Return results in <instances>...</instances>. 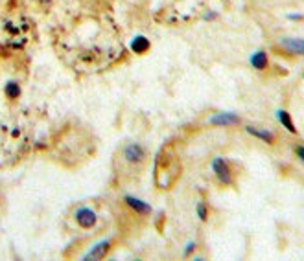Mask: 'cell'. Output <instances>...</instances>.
<instances>
[{"label":"cell","mask_w":304,"mask_h":261,"mask_svg":"<svg viewBox=\"0 0 304 261\" xmlns=\"http://www.w3.org/2000/svg\"><path fill=\"white\" fill-rule=\"evenodd\" d=\"M149 162V151L137 140H124L112 156V175L118 184H129L144 173Z\"/></svg>","instance_id":"cell-1"},{"label":"cell","mask_w":304,"mask_h":261,"mask_svg":"<svg viewBox=\"0 0 304 261\" xmlns=\"http://www.w3.org/2000/svg\"><path fill=\"white\" fill-rule=\"evenodd\" d=\"M66 225L74 232H92L101 225V213L94 202H76L66 213Z\"/></svg>","instance_id":"cell-2"},{"label":"cell","mask_w":304,"mask_h":261,"mask_svg":"<svg viewBox=\"0 0 304 261\" xmlns=\"http://www.w3.org/2000/svg\"><path fill=\"white\" fill-rule=\"evenodd\" d=\"M210 167H212L214 179H216L219 188H233L234 186L236 175H234L233 162L229 160V158H225V156H214Z\"/></svg>","instance_id":"cell-3"},{"label":"cell","mask_w":304,"mask_h":261,"mask_svg":"<svg viewBox=\"0 0 304 261\" xmlns=\"http://www.w3.org/2000/svg\"><path fill=\"white\" fill-rule=\"evenodd\" d=\"M122 202L126 204V208L129 211H133V213H137V215L140 217H149L151 215V206L147 204L146 201H142V199H138V197L135 195H124L122 197Z\"/></svg>","instance_id":"cell-4"},{"label":"cell","mask_w":304,"mask_h":261,"mask_svg":"<svg viewBox=\"0 0 304 261\" xmlns=\"http://www.w3.org/2000/svg\"><path fill=\"white\" fill-rule=\"evenodd\" d=\"M115 246V239L112 237H107V239H101L100 243H96V245L92 246L91 250L87 252L85 256H83V259H103V257L111 252V248Z\"/></svg>","instance_id":"cell-5"},{"label":"cell","mask_w":304,"mask_h":261,"mask_svg":"<svg viewBox=\"0 0 304 261\" xmlns=\"http://www.w3.org/2000/svg\"><path fill=\"white\" fill-rule=\"evenodd\" d=\"M279 50H284L288 56H295L299 57L302 56V50H304V42L300 37H286V39H282L279 42V46H277Z\"/></svg>","instance_id":"cell-6"},{"label":"cell","mask_w":304,"mask_h":261,"mask_svg":"<svg viewBox=\"0 0 304 261\" xmlns=\"http://www.w3.org/2000/svg\"><path fill=\"white\" fill-rule=\"evenodd\" d=\"M207 123L210 125H221V127H231V125H238L242 123V118L234 112H216L207 120Z\"/></svg>","instance_id":"cell-7"},{"label":"cell","mask_w":304,"mask_h":261,"mask_svg":"<svg viewBox=\"0 0 304 261\" xmlns=\"http://www.w3.org/2000/svg\"><path fill=\"white\" fill-rule=\"evenodd\" d=\"M245 133H249V135L254 136V138H258V140L265 142V144H275V140H277L275 133L269 129H258V127L247 125L245 127Z\"/></svg>","instance_id":"cell-8"},{"label":"cell","mask_w":304,"mask_h":261,"mask_svg":"<svg viewBox=\"0 0 304 261\" xmlns=\"http://www.w3.org/2000/svg\"><path fill=\"white\" fill-rule=\"evenodd\" d=\"M249 63H251V66H253L254 70L263 72L269 66V57L263 50H256L253 56L249 57Z\"/></svg>","instance_id":"cell-9"},{"label":"cell","mask_w":304,"mask_h":261,"mask_svg":"<svg viewBox=\"0 0 304 261\" xmlns=\"http://www.w3.org/2000/svg\"><path fill=\"white\" fill-rule=\"evenodd\" d=\"M275 116H277V120H279L280 123L284 125V129L291 130L293 135H299V130L295 129V125H293V118H291V114H289L288 111H282V109H279V111L275 112Z\"/></svg>","instance_id":"cell-10"},{"label":"cell","mask_w":304,"mask_h":261,"mask_svg":"<svg viewBox=\"0 0 304 261\" xmlns=\"http://www.w3.org/2000/svg\"><path fill=\"white\" fill-rule=\"evenodd\" d=\"M129 46H131V50L135 52V54H146V52L149 50L151 42H149V39H147L146 35H137L131 40Z\"/></svg>","instance_id":"cell-11"},{"label":"cell","mask_w":304,"mask_h":261,"mask_svg":"<svg viewBox=\"0 0 304 261\" xmlns=\"http://www.w3.org/2000/svg\"><path fill=\"white\" fill-rule=\"evenodd\" d=\"M4 91H6V96H8V100H13V98H19L20 96V85L15 79H11L6 83Z\"/></svg>","instance_id":"cell-12"},{"label":"cell","mask_w":304,"mask_h":261,"mask_svg":"<svg viewBox=\"0 0 304 261\" xmlns=\"http://www.w3.org/2000/svg\"><path fill=\"white\" fill-rule=\"evenodd\" d=\"M207 211H208L207 202H205V201L199 202V204H198V215H199V219H201V221H207Z\"/></svg>","instance_id":"cell-13"},{"label":"cell","mask_w":304,"mask_h":261,"mask_svg":"<svg viewBox=\"0 0 304 261\" xmlns=\"http://www.w3.org/2000/svg\"><path fill=\"white\" fill-rule=\"evenodd\" d=\"M4 213V197L0 195V215Z\"/></svg>","instance_id":"cell-14"},{"label":"cell","mask_w":304,"mask_h":261,"mask_svg":"<svg viewBox=\"0 0 304 261\" xmlns=\"http://www.w3.org/2000/svg\"><path fill=\"white\" fill-rule=\"evenodd\" d=\"M0 65H2V50H0Z\"/></svg>","instance_id":"cell-15"}]
</instances>
